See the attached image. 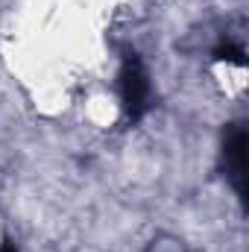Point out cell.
<instances>
[{
    "instance_id": "3",
    "label": "cell",
    "mask_w": 249,
    "mask_h": 252,
    "mask_svg": "<svg viewBox=\"0 0 249 252\" xmlns=\"http://www.w3.org/2000/svg\"><path fill=\"white\" fill-rule=\"evenodd\" d=\"M0 252H18V250H15V244H3V247H0Z\"/></svg>"
},
{
    "instance_id": "1",
    "label": "cell",
    "mask_w": 249,
    "mask_h": 252,
    "mask_svg": "<svg viewBox=\"0 0 249 252\" xmlns=\"http://www.w3.org/2000/svg\"><path fill=\"white\" fill-rule=\"evenodd\" d=\"M147 103H150V76H147L141 59L126 56L124 67H121V106H124V115L129 121H138L147 112Z\"/></svg>"
},
{
    "instance_id": "2",
    "label": "cell",
    "mask_w": 249,
    "mask_h": 252,
    "mask_svg": "<svg viewBox=\"0 0 249 252\" xmlns=\"http://www.w3.org/2000/svg\"><path fill=\"white\" fill-rule=\"evenodd\" d=\"M223 158H226V170L235 182L238 193H247V129L235 126L226 135V147H223Z\"/></svg>"
}]
</instances>
